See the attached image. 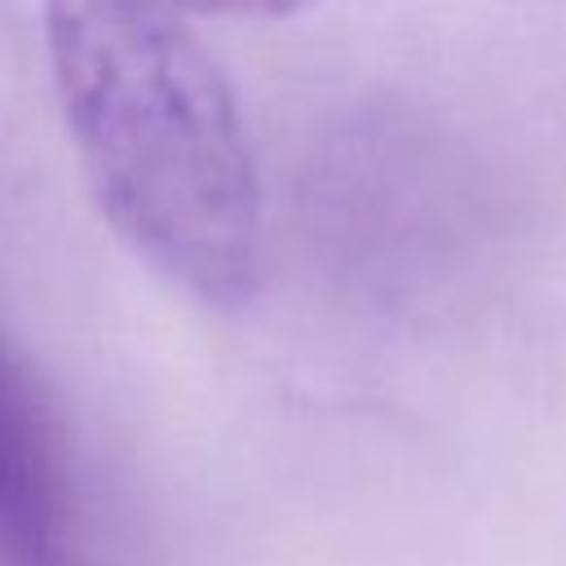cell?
<instances>
[{
  "mask_svg": "<svg viewBox=\"0 0 566 566\" xmlns=\"http://www.w3.org/2000/svg\"><path fill=\"white\" fill-rule=\"evenodd\" d=\"M40 22L106 226L195 301L243 305L265 274V186L217 57L164 0H44Z\"/></svg>",
  "mask_w": 566,
  "mask_h": 566,
  "instance_id": "6da1fadb",
  "label": "cell"
},
{
  "mask_svg": "<svg viewBox=\"0 0 566 566\" xmlns=\"http://www.w3.org/2000/svg\"><path fill=\"white\" fill-rule=\"evenodd\" d=\"M0 566H102L62 420L0 345Z\"/></svg>",
  "mask_w": 566,
  "mask_h": 566,
  "instance_id": "7a4b0ae2",
  "label": "cell"
},
{
  "mask_svg": "<svg viewBox=\"0 0 566 566\" xmlns=\"http://www.w3.org/2000/svg\"><path fill=\"white\" fill-rule=\"evenodd\" d=\"M177 13H221V18H283L318 0H164Z\"/></svg>",
  "mask_w": 566,
  "mask_h": 566,
  "instance_id": "3957f363",
  "label": "cell"
}]
</instances>
